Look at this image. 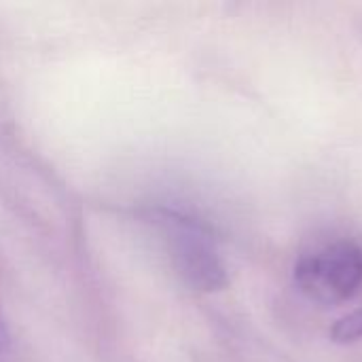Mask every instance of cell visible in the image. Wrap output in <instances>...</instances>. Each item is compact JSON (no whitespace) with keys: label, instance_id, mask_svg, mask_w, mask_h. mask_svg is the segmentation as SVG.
<instances>
[{"label":"cell","instance_id":"obj_1","mask_svg":"<svg viewBox=\"0 0 362 362\" xmlns=\"http://www.w3.org/2000/svg\"><path fill=\"white\" fill-rule=\"evenodd\" d=\"M155 225L161 231L168 257L185 284L197 291H218L227 282L225 265L212 233L197 221L159 210Z\"/></svg>","mask_w":362,"mask_h":362},{"label":"cell","instance_id":"obj_2","mask_svg":"<svg viewBox=\"0 0 362 362\" xmlns=\"http://www.w3.org/2000/svg\"><path fill=\"white\" fill-rule=\"evenodd\" d=\"M295 284L322 305L352 299L362 286V250L352 242H333L303 255L295 265Z\"/></svg>","mask_w":362,"mask_h":362},{"label":"cell","instance_id":"obj_3","mask_svg":"<svg viewBox=\"0 0 362 362\" xmlns=\"http://www.w3.org/2000/svg\"><path fill=\"white\" fill-rule=\"evenodd\" d=\"M333 339L339 344H350V341H358L362 339V308L350 312L348 316L339 318L331 331Z\"/></svg>","mask_w":362,"mask_h":362},{"label":"cell","instance_id":"obj_4","mask_svg":"<svg viewBox=\"0 0 362 362\" xmlns=\"http://www.w3.org/2000/svg\"><path fill=\"white\" fill-rule=\"evenodd\" d=\"M0 362H11V344L2 318H0Z\"/></svg>","mask_w":362,"mask_h":362}]
</instances>
